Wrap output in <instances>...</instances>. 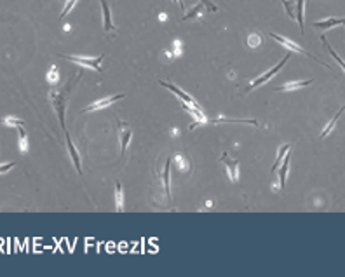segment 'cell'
<instances>
[{
  "label": "cell",
  "mask_w": 345,
  "mask_h": 277,
  "mask_svg": "<svg viewBox=\"0 0 345 277\" xmlns=\"http://www.w3.org/2000/svg\"><path fill=\"white\" fill-rule=\"evenodd\" d=\"M79 79H81V75H77L75 81H79ZM75 81H73V79H70L68 84H66L63 89L51 92V101H53L54 110H56L58 119H59V124H61V127L65 129V131H66V126H65V107H66V100H68L66 96H68V92L72 91V85L75 84Z\"/></svg>",
  "instance_id": "obj_1"
},
{
  "label": "cell",
  "mask_w": 345,
  "mask_h": 277,
  "mask_svg": "<svg viewBox=\"0 0 345 277\" xmlns=\"http://www.w3.org/2000/svg\"><path fill=\"white\" fill-rule=\"evenodd\" d=\"M61 58L77 63V65L84 66V68H91V70H94V72H101V61L105 59V54H101V56H92V58H89V56H61Z\"/></svg>",
  "instance_id": "obj_2"
},
{
  "label": "cell",
  "mask_w": 345,
  "mask_h": 277,
  "mask_svg": "<svg viewBox=\"0 0 345 277\" xmlns=\"http://www.w3.org/2000/svg\"><path fill=\"white\" fill-rule=\"evenodd\" d=\"M268 35H270V37H272L274 40H277V42H279L281 46L288 47V49H289V51H293V53H298V54H303V56H309V58H312V59H316V61H317V63H321L322 66H326V68H330V66L326 65L324 61H319V59L316 58V56H312L311 53H307V51H303L302 47H300V46H296L295 42H291V40H289V39H286V37H281V35H277V33H268Z\"/></svg>",
  "instance_id": "obj_3"
},
{
  "label": "cell",
  "mask_w": 345,
  "mask_h": 277,
  "mask_svg": "<svg viewBox=\"0 0 345 277\" xmlns=\"http://www.w3.org/2000/svg\"><path fill=\"white\" fill-rule=\"evenodd\" d=\"M288 59H289V56H284L283 61L277 63V65L274 66V68H270V70H268V72H265L263 75H260V77H258V79H255V81H251V84H249V87H248L249 91H251V89H255V87H258V85L265 84V82H267V81H270V79H272L274 75H276V73L279 72V70L283 68L284 65H286Z\"/></svg>",
  "instance_id": "obj_4"
},
{
  "label": "cell",
  "mask_w": 345,
  "mask_h": 277,
  "mask_svg": "<svg viewBox=\"0 0 345 277\" xmlns=\"http://www.w3.org/2000/svg\"><path fill=\"white\" fill-rule=\"evenodd\" d=\"M124 94H115V96H110V98H105V100H98L94 101L92 105H87V107L82 110V112H96V110H100V108H107L110 107L112 103H115V101L122 100Z\"/></svg>",
  "instance_id": "obj_5"
},
{
  "label": "cell",
  "mask_w": 345,
  "mask_h": 277,
  "mask_svg": "<svg viewBox=\"0 0 345 277\" xmlns=\"http://www.w3.org/2000/svg\"><path fill=\"white\" fill-rule=\"evenodd\" d=\"M220 161L223 162V164L227 166V171H229L230 174V180L232 181H237V174H239V162L235 161V159H232L229 154H223L222 157H220Z\"/></svg>",
  "instance_id": "obj_6"
},
{
  "label": "cell",
  "mask_w": 345,
  "mask_h": 277,
  "mask_svg": "<svg viewBox=\"0 0 345 277\" xmlns=\"http://www.w3.org/2000/svg\"><path fill=\"white\" fill-rule=\"evenodd\" d=\"M159 84L162 85V87H166V89H169V91L171 92H174V94H176L178 98H180L181 101H183V103H188V105H194V107H197V103L194 100H192V96L190 94H187V92L185 91H181L180 87H176V85L174 84H168V82H164V81H161L159 82Z\"/></svg>",
  "instance_id": "obj_7"
},
{
  "label": "cell",
  "mask_w": 345,
  "mask_h": 277,
  "mask_svg": "<svg viewBox=\"0 0 345 277\" xmlns=\"http://www.w3.org/2000/svg\"><path fill=\"white\" fill-rule=\"evenodd\" d=\"M66 135V146H68V152H70V157H72L73 161V166H75V169L79 174H82V167H81V157H79V152H77L75 145L72 143V138H70L68 131H65Z\"/></svg>",
  "instance_id": "obj_8"
},
{
  "label": "cell",
  "mask_w": 345,
  "mask_h": 277,
  "mask_svg": "<svg viewBox=\"0 0 345 277\" xmlns=\"http://www.w3.org/2000/svg\"><path fill=\"white\" fill-rule=\"evenodd\" d=\"M120 154H126V148L131 141V136H133V131H131V127H127V124L120 122Z\"/></svg>",
  "instance_id": "obj_9"
},
{
  "label": "cell",
  "mask_w": 345,
  "mask_h": 277,
  "mask_svg": "<svg viewBox=\"0 0 345 277\" xmlns=\"http://www.w3.org/2000/svg\"><path fill=\"white\" fill-rule=\"evenodd\" d=\"M345 23V18H326L322 21H314V27L316 28H322V30H330V28L337 27V25H344Z\"/></svg>",
  "instance_id": "obj_10"
},
{
  "label": "cell",
  "mask_w": 345,
  "mask_h": 277,
  "mask_svg": "<svg viewBox=\"0 0 345 277\" xmlns=\"http://www.w3.org/2000/svg\"><path fill=\"white\" fill-rule=\"evenodd\" d=\"M303 5H305V0H296V23H298V27H300V31L305 33V23H303L305 11H303Z\"/></svg>",
  "instance_id": "obj_11"
},
{
  "label": "cell",
  "mask_w": 345,
  "mask_h": 277,
  "mask_svg": "<svg viewBox=\"0 0 345 277\" xmlns=\"http://www.w3.org/2000/svg\"><path fill=\"white\" fill-rule=\"evenodd\" d=\"M101 7H103V14H105V30L112 31L114 30V23H112V11L107 0H101Z\"/></svg>",
  "instance_id": "obj_12"
},
{
  "label": "cell",
  "mask_w": 345,
  "mask_h": 277,
  "mask_svg": "<svg viewBox=\"0 0 345 277\" xmlns=\"http://www.w3.org/2000/svg\"><path fill=\"white\" fill-rule=\"evenodd\" d=\"M312 84L311 81H300V82H288V84H283L281 87H277V91H293V89H300V87H307V85Z\"/></svg>",
  "instance_id": "obj_13"
},
{
  "label": "cell",
  "mask_w": 345,
  "mask_h": 277,
  "mask_svg": "<svg viewBox=\"0 0 345 277\" xmlns=\"http://www.w3.org/2000/svg\"><path fill=\"white\" fill-rule=\"evenodd\" d=\"M115 204H117V211H124V192L120 181L115 183Z\"/></svg>",
  "instance_id": "obj_14"
},
{
  "label": "cell",
  "mask_w": 345,
  "mask_h": 277,
  "mask_svg": "<svg viewBox=\"0 0 345 277\" xmlns=\"http://www.w3.org/2000/svg\"><path fill=\"white\" fill-rule=\"evenodd\" d=\"M344 112H345V105H344V107L340 108V110H338L337 113H335V117H333V119H331L330 122H328V126L324 127V131L321 133V138H324V136H328V135H330L331 131H333L335 124L338 122V119H340V115H342V113H344Z\"/></svg>",
  "instance_id": "obj_15"
},
{
  "label": "cell",
  "mask_w": 345,
  "mask_h": 277,
  "mask_svg": "<svg viewBox=\"0 0 345 277\" xmlns=\"http://www.w3.org/2000/svg\"><path fill=\"white\" fill-rule=\"evenodd\" d=\"M288 169H289V155L286 154L284 162H283V167H279V187H281V189H284V185H286Z\"/></svg>",
  "instance_id": "obj_16"
},
{
  "label": "cell",
  "mask_w": 345,
  "mask_h": 277,
  "mask_svg": "<svg viewBox=\"0 0 345 277\" xmlns=\"http://www.w3.org/2000/svg\"><path fill=\"white\" fill-rule=\"evenodd\" d=\"M169 169H171V159H168V161H166L164 171H162V183H164V190H166V195H168V199L171 197V190H169Z\"/></svg>",
  "instance_id": "obj_17"
},
{
  "label": "cell",
  "mask_w": 345,
  "mask_h": 277,
  "mask_svg": "<svg viewBox=\"0 0 345 277\" xmlns=\"http://www.w3.org/2000/svg\"><path fill=\"white\" fill-rule=\"evenodd\" d=\"M289 148H291V145L288 143V145H283L279 148V152H277V159H276V162H274V167H272V171H277L281 167V161H283V157H286V154L289 152Z\"/></svg>",
  "instance_id": "obj_18"
},
{
  "label": "cell",
  "mask_w": 345,
  "mask_h": 277,
  "mask_svg": "<svg viewBox=\"0 0 345 277\" xmlns=\"http://www.w3.org/2000/svg\"><path fill=\"white\" fill-rule=\"evenodd\" d=\"M281 2H283L284 9H286L288 16L296 21V0H293V2H289V0H281Z\"/></svg>",
  "instance_id": "obj_19"
},
{
  "label": "cell",
  "mask_w": 345,
  "mask_h": 277,
  "mask_svg": "<svg viewBox=\"0 0 345 277\" xmlns=\"http://www.w3.org/2000/svg\"><path fill=\"white\" fill-rule=\"evenodd\" d=\"M0 124H4V126H11V127H23L25 126V120L21 119H14V117H4V119H0Z\"/></svg>",
  "instance_id": "obj_20"
},
{
  "label": "cell",
  "mask_w": 345,
  "mask_h": 277,
  "mask_svg": "<svg viewBox=\"0 0 345 277\" xmlns=\"http://www.w3.org/2000/svg\"><path fill=\"white\" fill-rule=\"evenodd\" d=\"M321 40H322V44H324V47H326V49H328V53H330L331 56H333V58L337 59V63H338V65L342 66V70H344V72H345V61H344V59L340 58V56H338L337 53H335L333 49H331V47H330V44H328V40L324 39V35H322V37H321Z\"/></svg>",
  "instance_id": "obj_21"
},
{
  "label": "cell",
  "mask_w": 345,
  "mask_h": 277,
  "mask_svg": "<svg viewBox=\"0 0 345 277\" xmlns=\"http://www.w3.org/2000/svg\"><path fill=\"white\" fill-rule=\"evenodd\" d=\"M201 12H202V7H201V5H196V7L192 9V11L188 12L187 16H183V18H181V21H188V20H192V18H197Z\"/></svg>",
  "instance_id": "obj_22"
},
{
  "label": "cell",
  "mask_w": 345,
  "mask_h": 277,
  "mask_svg": "<svg viewBox=\"0 0 345 277\" xmlns=\"http://www.w3.org/2000/svg\"><path fill=\"white\" fill-rule=\"evenodd\" d=\"M75 2L77 0H66V5H65V9H63V12L59 14V20H63V18H66V14L70 12V9L75 5Z\"/></svg>",
  "instance_id": "obj_23"
},
{
  "label": "cell",
  "mask_w": 345,
  "mask_h": 277,
  "mask_svg": "<svg viewBox=\"0 0 345 277\" xmlns=\"http://www.w3.org/2000/svg\"><path fill=\"white\" fill-rule=\"evenodd\" d=\"M248 44H249V47H258L260 46V37H258V35H249Z\"/></svg>",
  "instance_id": "obj_24"
},
{
  "label": "cell",
  "mask_w": 345,
  "mask_h": 277,
  "mask_svg": "<svg viewBox=\"0 0 345 277\" xmlns=\"http://www.w3.org/2000/svg\"><path fill=\"white\" fill-rule=\"evenodd\" d=\"M12 167H14V162H7V164H0V174L7 173V171H11Z\"/></svg>",
  "instance_id": "obj_25"
},
{
  "label": "cell",
  "mask_w": 345,
  "mask_h": 277,
  "mask_svg": "<svg viewBox=\"0 0 345 277\" xmlns=\"http://www.w3.org/2000/svg\"><path fill=\"white\" fill-rule=\"evenodd\" d=\"M201 2H202V4L206 5L207 11H211V12H216V11H218V7H216V5L213 4V2H209V0H201Z\"/></svg>",
  "instance_id": "obj_26"
},
{
  "label": "cell",
  "mask_w": 345,
  "mask_h": 277,
  "mask_svg": "<svg viewBox=\"0 0 345 277\" xmlns=\"http://www.w3.org/2000/svg\"><path fill=\"white\" fill-rule=\"evenodd\" d=\"M174 2H176V4H178V5H180V7H181V9H183V2H181V0H174Z\"/></svg>",
  "instance_id": "obj_27"
},
{
  "label": "cell",
  "mask_w": 345,
  "mask_h": 277,
  "mask_svg": "<svg viewBox=\"0 0 345 277\" xmlns=\"http://www.w3.org/2000/svg\"><path fill=\"white\" fill-rule=\"evenodd\" d=\"M344 25H345V23H344Z\"/></svg>",
  "instance_id": "obj_28"
}]
</instances>
